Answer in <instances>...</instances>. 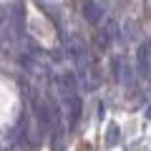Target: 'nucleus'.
I'll return each instance as SVG.
<instances>
[{"mask_svg":"<svg viewBox=\"0 0 151 151\" xmlns=\"http://www.w3.org/2000/svg\"><path fill=\"white\" fill-rule=\"evenodd\" d=\"M83 18H86L91 25H98L101 18H103V5L98 0H86V3H83Z\"/></svg>","mask_w":151,"mask_h":151,"instance_id":"obj_5","label":"nucleus"},{"mask_svg":"<svg viewBox=\"0 0 151 151\" xmlns=\"http://www.w3.org/2000/svg\"><path fill=\"white\" fill-rule=\"evenodd\" d=\"M68 50L73 53L76 63H78V78H81V88L88 93H93L101 86V73L96 68V60H93L88 45L83 43L81 38H70L68 40Z\"/></svg>","mask_w":151,"mask_h":151,"instance_id":"obj_1","label":"nucleus"},{"mask_svg":"<svg viewBox=\"0 0 151 151\" xmlns=\"http://www.w3.org/2000/svg\"><path fill=\"white\" fill-rule=\"evenodd\" d=\"M116 141H119V126L111 124V126H108V134H106V144H108V146H113Z\"/></svg>","mask_w":151,"mask_h":151,"instance_id":"obj_8","label":"nucleus"},{"mask_svg":"<svg viewBox=\"0 0 151 151\" xmlns=\"http://www.w3.org/2000/svg\"><path fill=\"white\" fill-rule=\"evenodd\" d=\"M116 33H119V25H116V20H108L106 25H103V30H101V35H98V43L106 48L108 43H111L113 38H116Z\"/></svg>","mask_w":151,"mask_h":151,"instance_id":"obj_6","label":"nucleus"},{"mask_svg":"<svg viewBox=\"0 0 151 151\" xmlns=\"http://www.w3.org/2000/svg\"><path fill=\"white\" fill-rule=\"evenodd\" d=\"M81 88V78L73 73V70H63L58 76V91H60V98H68V96H76Z\"/></svg>","mask_w":151,"mask_h":151,"instance_id":"obj_3","label":"nucleus"},{"mask_svg":"<svg viewBox=\"0 0 151 151\" xmlns=\"http://www.w3.org/2000/svg\"><path fill=\"white\" fill-rule=\"evenodd\" d=\"M136 68H139V76L144 78H151V40H144L136 53Z\"/></svg>","mask_w":151,"mask_h":151,"instance_id":"obj_4","label":"nucleus"},{"mask_svg":"<svg viewBox=\"0 0 151 151\" xmlns=\"http://www.w3.org/2000/svg\"><path fill=\"white\" fill-rule=\"evenodd\" d=\"M81 98H78V93L76 96H68L63 98V116H65V129H76V124H78V119H81Z\"/></svg>","mask_w":151,"mask_h":151,"instance_id":"obj_2","label":"nucleus"},{"mask_svg":"<svg viewBox=\"0 0 151 151\" xmlns=\"http://www.w3.org/2000/svg\"><path fill=\"white\" fill-rule=\"evenodd\" d=\"M146 119H151V106H149V108H146Z\"/></svg>","mask_w":151,"mask_h":151,"instance_id":"obj_10","label":"nucleus"},{"mask_svg":"<svg viewBox=\"0 0 151 151\" xmlns=\"http://www.w3.org/2000/svg\"><path fill=\"white\" fill-rule=\"evenodd\" d=\"M136 73H139V70H134V68H131V63H121L119 81L124 83L126 88H134V83H136Z\"/></svg>","mask_w":151,"mask_h":151,"instance_id":"obj_7","label":"nucleus"},{"mask_svg":"<svg viewBox=\"0 0 151 151\" xmlns=\"http://www.w3.org/2000/svg\"><path fill=\"white\" fill-rule=\"evenodd\" d=\"M78 151H91V146H88V144H83V146H78Z\"/></svg>","mask_w":151,"mask_h":151,"instance_id":"obj_9","label":"nucleus"}]
</instances>
